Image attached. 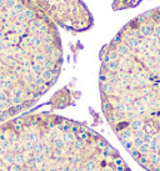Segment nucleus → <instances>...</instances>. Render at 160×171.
<instances>
[{
  "label": "nucleus",
  "mask_w": 160,
  "mask_h": 171,
  "mask_svg": "<svg viewBox=\"0 0 160 171\" xmlns=\"http://www.w3.org/2000/svg\"><path fill=\"white\" fill-rule=\"evenodd\" d=\"M159 149V142H158V139L154 136V139L149 142V150L150 152H156Z\"/></svg>",
  "instance_id": "obj_3"
},
{
  "label": "nucleus",
  "mask_w": 160,
  "mask_h": 171,
  "mask_svg": "<svg viewBox=\"0 0 160 171\" xmlns=\"http://www.w3.org/2000/svg\"><path fill=\"white\" fill-rule=\"evenodd\" d=\"M0 171H132L103 135L54 113L0 124Z\"/></svg>",
  "instance_id": "obj_1"
},
{
  "label": "nucleus",
  "mask_w": 160,
  "mask_h": 171,
  "mask_svg": "<svg viewBox=\"0 0 160 171\" xmlns=\"http://www.w3.org/2000/svg\"><path fill=\"white\" fill-rule=\"evenodd\" d=\"M3 1H4V3H5V1H7V0H3Z\"/></svg>",
  "instance_id": "obj_8"
},
{
  "label": "nucleus",
  "mask_w": 160,
  "mask_h": 171,
  "mask_svg": "<svg viewBox=\"0 0 160 171\" xmlns=\"http://www.w3.org/2000/svg\"><path fill=\"white\" fill-rule=\"evenodd\" d=\"M3 8H5V3L3 0H0V9H3Z\"/></svg>",
  "instance_id": "obj_6"
},
{
  "label": "nucleus",
  "mask_w": 160,
  "mask_h": 171,
  "mask_svg": "<svg viewBox=\"0 0 160 171\" xmlns=\"http://www.w3.org/2000/svg\"><path fill=\"white\" fill-rule=\"evenodd\" d=\"M156 154H158V156H159V157H160V148H159V149H158V151H156Z\"/></svg>",
  "instance_id": "obj_7"
},
{
  "label": "nucleus",
  "mask_w": 160,
  "mask_h": 171,
  "mask_svg": "<svg viewBox=\"0 0 160 171\" xmlns=\"http://www.w3.org/2000/svg\"><path fill=\"white\" fill-rule=\"evenodd\" d=\"M16 3H18L16 0H7V1H5V7H7L8 9H13Z\"/></svg>",
  "instance_id": "obj_5"
},
{
  "label": "nucleus",
  "mask_w": 160,
  "mask_h": 171,
  "mask_svg": "<svg viewBox=\"0 0 160 171\" xmlns=\"http://www.w3.org/2000/svg\"><path fill=\"white\" fill-rule=\"evenodd\" d=\"M146 156H148V160H149V164L154 165V166H158L160 164V157L158 156L156 152H149Z\"/></svg>",
  "instance_id": "obj_2"
},
{
  "label": "nucleus",
  "mask_w": 160,
  "mask_h": 171,
  "mask_svg": "<svg viewBox=\"0 0 160 171\" xmlns=\"http://www.w3.org/2000/svg\"><path fill=\"white\" fill-rule=\"evenodd\" d=\"M153 36H155V38L160 39V24H158V25L154 26V34Z\"/></svg>",
  "instance_id": "obj_4"
}]
</instances>
